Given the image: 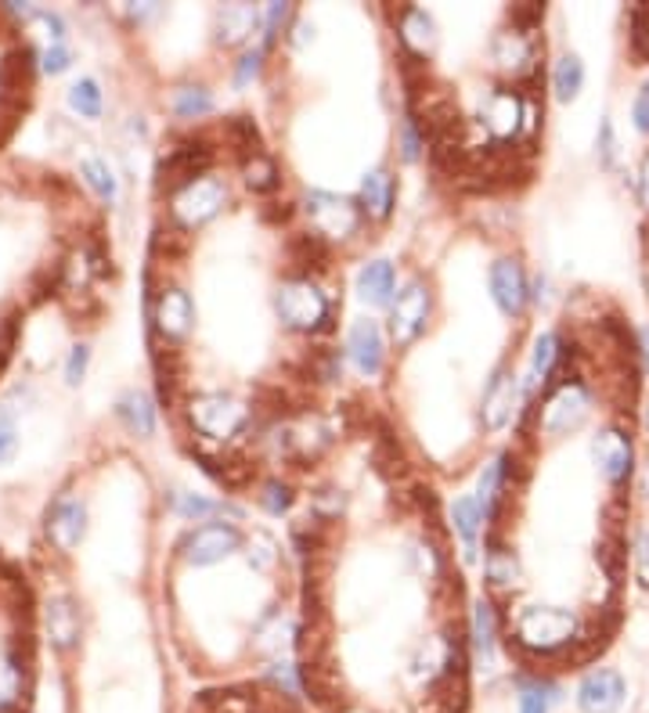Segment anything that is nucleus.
<instances>
[{"mask_svg": "<svg viewBox=\"0 0 649 713\" xmlns=\"http://www.w3.org/2000/svg\"><path fill=\"white\" fill-rule=\"evenodd\" d=\"M18 450V429L11 422V415H0V466H8Z\"/></svg>", "mask_w": 649, "mask_h": 713, "instance_id": "nucleus-40", "label": "nucleus"}, {"mask_svg": "<svg viewBox=\"0 0 649 713\" xmlns=\"http://www.w3.org/2000/svg\"><path fill=\"white\" fill-rule=\"evenodd\" d=\"M155 332H160L166 343H181V339L192 335L195 328V303L184 289H163L160 300H155Z\"/></svg>", "mask_w": 649, "mask_h": 713, "instance_id": "nucleus-12", "label": "nucleus"}, {"mask_svg": "<svg viewBox=\"0 0 649 713\" xmlns=\"http://www.w3.org/2000/svg\"><path fill=\"white\" fill-rule=\"evenodd\" d=\"M591 458H596L599 472L607 475L610 483H624L632 472V440L621 433V429H602V433L591 440Z\"/></svg>", "mask_w": 649, "mask_h": 713, "instance_id": "nucleus-17", "label": "nucleus"}, {"mask_svg": "<svg viewBox=\"0 0 649 713\" xmlns=\"http://www.w3.org/2000/svg\"><path fill=\"white\" fill-rule=\"evenodd\" d=\"M451 523H455V534L462 537V545H466V559H473L480 526H484V505H480L476 497H458L451 508Z\"/></svg>", "mask_w": 649, "mask_h": 713, "instance_id": "nucleus-24", "label": "nucleus"}, {"mask_svg": "<svg viewBox=\"0 0 649 713\" xmlns=\"http://www.w3.org/2000/svg\"><path fill=\"white\" fill-rule=\"evenodd\" d=\"M646 425H649V404H646Z\"/></svg>", "mask_w": 649, "mask_h": 713, "instance_id": "nucleus-50", "label": "nucleus"}, {"mask_svg": "<svg viewBox=\"0 0 649 713\" xmlns=\"http://www.w3.org/2000/svg\"><path fill=\"white\" fill-rule=\"evenodd\" d=\"M585 87V65H581L577 54H563L552 69V90L559 101H574Z\"/></svg>", "mask_w": 649, "mask_h": 713, "instance_id": "nucleus-29", "label": "nucleus"}, {"mask_svg": "<svg viewBox=\"0 0 649 713\" xmlns=\"http://www.w3.org/2000/svg\"><path fill=\"white\" fill-rule=\"evenodd\" d=\"M581 620L570 609L559 606H531L512 620V638L523 652L534 655V660H556V655H567L570 663H577L581 652Z\"/></svg>", "mask_w": 649, "mask_h": 713, "instance_id": "nucleus-1", "label": "nucleus"}, {"mask_svg": "<svg viewBox=\"0 0 649 713\" xmlns=\"http://www.w3.org/2000/svg\"><path fill=\"white\" fill-rule=\"evenodd\" d=\"M639 199H642V206L649 209V155L642 158V174H639Z\"/></svg>", "mask_w": 649, "mask_h": 713, "instance_id": "nucleus-47", "label": "nucleus"}, {"mask_svg": "<svg viewBox=\"0 0 649 713\" xmlns=\"http://www.w3.org/2000/svg\"><path fill=\"white\" fill-rule=\"evenodd\" d=\"M397 33H400V48H405L411 59L427 62L430 54L436 51V22L422 8H405V11H400Z\"/></svg>", "mask_w": 649, "mask_h": 713, "instance_id": "nucleus-19", "label": "nucleus"}, {"mask_svg": "<svg viewBox=\"0 0 649 713\" xmlns=\"http://www.w3.org/2000/svg\"><path fill=\"white\" fill-rule=\"evenodd\" d=\"M260 501H264V508H267L271 515H282V512H289V508H293V486L282 483V480H267Z\"/></svg>", "mask_w": 649, "mask_h": 713, "instance_id": "nucleus-35", "label": "nucleus"}, {"mask_svg": "<svg viewBox=\"0 0 649 713\" xmlns=\"http://www.w3.org/2000/svg\"><path fill=\"white\" fill-rule=\"evenodd\" d=\"M394 289H397V270L386 259H372L357 275V296L368 307H394Z\"/></svg>", "mask_w": 649, "mask_h": 713, "instance_id": "nucleus-20", "label": "nucleus"}, {"mask_svg": "<svg viewBox=\"0 0 649 713\" xmlns=\"http://www.w3.org/2000/svg\"><path fill=\"white\" fill-rule=\"evenodd\" d=\"M422 144H427V141L419 138L416 119H405V123H400V155H405L408 163H416L419 152H422Z\"/></svg>", "mask_w": 649, "mask_h": 713, "instance_id": "nucleus-42", "label": "nucleus"}, {"mask_svg": "<svg viewBox=\"0 0 649 713\" xmlns=\"http://www.w3.org/2000/svg\"><path fill=\"white\" fill-rule=\"evenodd\" d=\"M495 634H498V620H495V606L491 602H476L473 609V645L480 655L491 663L495 660Z\"/></svg>", "mask_w": 649, "mask_h": 713, "instance_id": "nucleus-31", "label": "nucleus"}, {"mask_svg": "<svg viewBox=\"0 0 649 713\" xmlns=\"http://www.w3.org/2000/svg\"><path fill=\"white\" fill-rule=\"evenodd\" d=\"M33 87V54L22 48V51H11L4 62H0V90L8 94H26Z\"/></svg>", "mask_w": 649, "mask_h": 713, "instance_id": "nucleus-28", "label": "nucleus"}, {"mask_svg": "<svg viewBox=\"0 0 649 713\" xmlns=\"http://www.w3.org/2000/svg\"><path fill=\"white\" fill-rule=\"evenodd\" d=\"M264 48H253V51H245L242 54V62H239V73H234V84L239 87H245L250 79H256L260 76V65H264Z\"/></svg>", "mask_w": 649, "mask_h": 713, "instance_id": "nucleus-41", "label": "nucleus"}, {"mask_svg": "<svg viewBox=\"0 0 649 713\" xmlns=\"http://www.w3.org/2000/svg\"><path fill=\"white\" fill-rule=\"evenodd\" d=\"M512 404H517V375H512L509 365H498L484 390V400H480V422H484L487 433L506 429L512 418Z\"/></svg>", "mask_w": 649, "mask_h": 713, "instance_id": "nucleus-15", "label": "nucleus"}, {"mask_svg": "<svg viewBox=\"0 0 649 713\" xmlns=\"http://www.w3.org/2000/svg\"><path fill=\"white\" fill-rule=\"evenodd\" d=\"M632 116H635V127H639L642 133H649V79H646V84H642L639 98H635V109H632Z\"/></svg>", "mask_w": 649, "mask_h": 713, "instance_id": "nucleus-45", "label": "nucleus"}, {"mask_svg": "<svg viewBox=\"0 0 649 713\" xmlns=\"http://www.w3.org/2000/svg\"><path fill=\"white\" fill-rule=\"evenodd\" d=\"M346 357H351V365L368 379L383 371L386 343H383V328H379V321H372V317L354 321L351 335H346Z\"/></svg>", "mask_w": 649, "mask_h": 713, "instance_id": "nucleus-14", "label": "nucleus"}, {"mask_svg": "<svg viewBox=\"0 0 649 713\" xmlns=\"http://www.w3.org/2000/svg\"><path fill=\"white\" fill-rule=\"evenodd\" d=\"M116 411H119L123 422H127V429L133 436H152L155 433V407L149 400V393H141V390L123 393Z\"/></svg>", "mask_w": 649, "mask_h": 713, "instance_id": "nucleus-26", "label": "nucleus"}, {"mask_svg": "<svg viewBox=\"0 0 649 713\" xmlns=\"http://www.w3.org/2000/svg\"><path fill=\"white\" fill-rule=\"evenodd\" d=\"M480 123H484L491 141L512 144L523 130H534V109L523 90L498 87L480 101Z\"/></svg>", "mask_w": 649, "mask_h": 713, "instance_id": "nucleus-4", "label": "nucleus"}, {"mask_svg": "<svg viewBox=\"0 0 649 713\" xmlns=\"http://www.w3.org/2000/svg\"><path fill=\"white\" fill-rule=\"evenodd\" d=\"M599 152H602V163L613 166V152H618V149H613V127H610V123H602V127H599Z\"/></svg>", "mask_w": 649, "mask_h": 713, "instance_id": "nucleus-46", "label": "nucleus"}, {"mask_svg": "<svg viewBox=\"0 0 649 713\" xmlns=\"http://www.w3.org/2000/svg\"><path fill=\"white\" fill-rule=\"evenodd\" d=\"M177 512H181L184 519H206V515H214V512H220V505L217 501H206V497H195V494H181V501H177Z\"/></svg>", "mask_w": 649, "mask_h": 713, "instance_id": "nucleus-39", "label": "nucleus"}, {"mask_svg": "<svg viewBox=\"0 0 649 713\" xmlns=\"http://www.w3.org/2000/svg\"><path fill=\"white\" fill-rule=\"evenodd\" d=\"M520 581V562L517 555H512L509 548H501L495 537H491V551H487V584L495 587V591H512Z\"/></svg>", "mask_w": 649, "mask_h": 713, "instance_id": "nucleus-27", "label": "nucleus"}, {"mask_svg": "<svg viewBox=\"0 0 649 713\" xmlns=\"http://www.w3.org/2000/svg\"><path fill=\"white\" fill-rule=\"evenodd\" d=\"M545 411H542V429L545 436H567L581 429V422L591 411V393L585 382L577 379H559L552 393L545 396Z\"/></svg>", "mask_w": 649, "mask_h": 713, "instance_id": "nucleus-7", "label": "nucleus"}, {"mask_svg": "<svg viewBox=\"0 0 649 713\" xmlns=\"http://www.w3.org/2000/svg\"><path fill=\"white\" fill-rule=\"evenodd\" d=\"M487 285H491V300L495 307L506 314V317H520L527 310V275H523L520 259H495L491 264V275H487Z\"/></svg>", "mask_w": 649, "mask_h": 713, "instance_id": "nucleus-11", "label": "nucleus"}, {"mask_svg": "<svg viewBox=\"0 0 649 713\" xmlns=\"http://www.w3.org/2000/svg\"><path fill=\"white\" fill-rule=\"evenodd\" d=\"M260 29V11L253 4H224L217 15V40L224 48H234V43H245L250 33Z\"/></svg>", "mask_w": 649, "mask_h": 713, "instance_id": "nucleus-22", "label": "nucleus"}, {"mask_svg": "<svg viewBox=\"0 0 649 713\" xmlns=\"http://www.w3.org/2000/svg\"><path fill=\"white\" fill-rule=\"evenodd\" d=\"M84 530H87V505L73 494L59 497L48 512V540L51 545L59 551H73L84 540Z\"/></svg>", "mask_w": 649, "mask_h": 713, "instance_id": "nucleus-16", "label": "nucleus"}, {"mask_svg": "<svg viewBox=\"0 0 649 713\" xmlns=\"http://www.w3.org/2000/svg\"><path fill=\"white\" fill-rule=\"evenodd\" d=\"M174 112L181 119H203L214 112V98H209L206 87H181L174 94Z\"/></svg>", "mask_w": 649, "mask_h": 713, "instance_id": "nucleus-32", "label": "nucleus"}, {"mask_svg": "<svg viewBox=\"0 0 649 713\" xmlns=\"http://www.w3.org/2000/svg\"><path fill=\"white\" fill-rule=\"evenodd\" d=\"M548 692H552V685L542 682V674H538L531 685H523V692H520V713H548V699H552Z\"/></svg>", "mask_w": 649, "mask_h": 713, "instance_id": "nucleus-36", "label": "nucleus"}, {"mask_svg": "<svg viewBox=\"0 0 649 713\" xmlns=\"http://www.w3.org/2000/svg\"><path fill=\"white\" fill-rule=\"evenodd\" d=\"M491 59H495L498 73L509 79H531L538 76V43L527 29H501L495 43H491Z\"/></svg>", "mask_w": 649, "mask_h": 713, "instance_id": "nucleus-10", "label": "nucleus"}, {"mask_svg": "<svg viewBox=\"0 0 649 713\" xmlns=\"http://www.w3.org/2000/svg\"><path fill=\"white\" fill-rule=\"evenodd\" d=\"M242 530L234 523H203L195 530H188L181 540V555L192 565H217L228 555L242 548Z\"/></svg>", "mask_w": 649, "mask_h": 713, "instance_id": "nucleus-9", "label": "nucleus"}, {"mask_svg": "<svg viewBox=\"0 0 649 713\" xmlns=\"http://www.w3.org/2000/svg\"><path fill=\"white\" fill-rule=\"evenodd\" d=\"M224 202H228V188H224V180L206 174V177L192 180L188 188L174 191L170 217L181 231H199L224 209Z\"/></svg>", "mask_w": 649, "mask_h": 713, "instance_id": "nucleus-6", "label": "nucleus"}, {"mask_svg": "<svg viewBox=\"0 0 649 713\" xmlns=\"http://www.w3.org/2000/svg\"><path fill=\"white\" fill-rule=\"evenodd\" d=\"M69 105L80 112L84 119H98L102 116V87H98L94 79H80V84H73L69 90Z\"/></svg>", "mask_w": 649, "mask_h": 713, "instance_id": "nucleus-34", "label": "nucleus"}, {"mask_svg": "<svg viewBox=\"0 0 649 713\" xmlns=\"http://www.w3.org/2000/svg\"><path fill=\"white\" fill-rule=\"evenodd\" d=\"M209 158H214V155H209L206 149H192V144H188V149H174L160 163V184L163 188H174V191L188 188L192 180L206 177Z\"/></svg>", "mask_w": 649, "mask_h": 713, "instance_id": "nucleus-18", "label": "nucleus"}, {"mask_svg": "<svg viewBox=\"0 0 649 713\" xmlns=\"http://www.w3.org/2000/svg\"><path fill=\"white\" fill-rule=\"evenodd\" d=\"M245 184H250L253 191H275L278 184H282L275 158L264 155V152H256V155L245 158Z\"/></svg>", "mask_w": 649, "mask_h": 713, "instance_id": "nucleus-33", "label": "nucleus"}, {"mask_svg": "<svg viewBox=\"0 0 649 713\" xmlns=\"http://www.w3.org/2000/svg\"><path fill=\"white\" fill-rule=\"evenodd\" d=\"M80 177L87 180V184L94 188V195H98V199L116 202V195H119V184H116V174H112V169H109L105 158L87 155L84 163H80Z\"/></svg>", "mask_w": 649, "mask_h": 713, "instance_id": "nucleus-30", "label": "nucleus"}, {"mask_svg": "<svg viewBox=\"0 0 649 713\" xmlns=\"http://www.w3.org/2000/svg\"><path fill=\"white\" fill-rule=\"evenodd\" d=\"M188 422L209 444H228L250 425V407L231 393H199L188 400Z\"/></svg>", "mask_w": 649, "mask_h": 713, "instance_id": "nucleus-3", "label": "nucleus"}, {"mask_svg": "<svg viewBox=\"0 0 649 713\" xmlns=\"http://www.w3.org/2000/svg\"><path fill=\"white\" fill-rule=\"evenodd\" d=\"M250 562L256 565V570H271V565L278 562V545H275V537H267V534H256L253 540H250Z\"/></svg>", "mask_w": 649, "mask_h": 713, "instance_id": "nucleus-37", "label": "nucleus"}, {"mask_svg": "<svg viewBox=\"0 0 649 713\" xmlns=\"http://www.w3.org/2000/svg\"><path fill=\"white\" fill-rule=\"evenodd\" d=\"M357 206L368 220H386L390 209H394V177L386 169H372L361 180V191H357Z\"/></svg>", "mask_w": 649, "mask_h": 713, "instance_id": "nucleus-21", "label": "nucleus"}, {"mask_svg": "<svg viewBox=\"0 0 649 713\" xmlns=\"http://www.w3.org/2000/svg\"><path fill=\"white\" fill-rule=\"evenodd\" d=\"M48 634L59 649H73L80 641V613L69 598H51L48 602Z\"/></svg>", "mask_w": 649, "mask_h": 713, "instance_id": "nucleus-23", "label": "nucleus"}, {"mask_svg": "<svg viewBox=\"0 0 649 713\" xmlns=\"http://www.w3.org/2000/svg\"><path fill=\"white\" fill-rule=\"evenodd\" d=\"M304 209H307L310 231H315L321 242H346V238H354L365 217L357 199L335 195V191H310Z\"/></svg>", "mask_w": 649, "mask_h": 713, "instance_id": "nucleus-5", "label": "nucleus"}, {"mask_svg": "<svg viewBox=\"0 0 649 713\" xmlns=\"http://www.w3.org/2000/svg\"><path fill=\"white\" fill-rule=\"evenodd\" d=\"M624 696H628V685L618 671H599L585 674V682L577 685V710L581 713H618L624 706Z\"/></svg>", "mask_w": 649, "mask_h": 713, "instance_id": "nucleus-13", "label": "nucleus"}, {"mask_svg": "<svg viewBox=\"0 0 649 713\" xmlns=\"http://www.w3.org/2000/svg\"><path fill=\"white\" fill-rule=\"evenodd\" d=\"M639 346H642V357H646V371H649V324L639 332Z\"/></svg>", "mask_w": 649, "mask_h": 713, "instance_id": "nucleus-49", "label": "nucleus"}, {"mask_svg": "<svg viewBox=\"0 0 649 713\" xmlns=\"http://www.w3.org/2000/svg\"><path fill=\"white\" fill-rule=\"evenodd\" d=\"M275 314L289 332L315 335L329 328L332 303L310 278H289L282 289L275 292Z\"/></svg>", "mask_w": 649, "mask_h": 713, "instance_id": "nucleus-2", "label": "nucleus"}, {"mask_svg": "<svg viewBox=\"0 0 649 713\" xmlns=\"http://www.w3.org/2000/svg\"><path fill=\"white\" fill-rule=\"evenodd\" d=\"M559 335L556 332H545L538 335V343H534V354H531V371H527V393H538V386H545L548 379H552V371L559 365Z\"/></svg>", "mask_w": 649, "mask_h": 713, "instance_id": "nucleus-25", "label": "nucleus"}, {"mask_svg": "<svg viewBox=\"0 0 649 713\" xmlns=\"http://www.w3.org/2000/svg\"><path fill=\"white\" fill-rule=\"evenodd\" d=\"M43 69H48V73H65V69H69V48H65V43H51L48 54H43Z\"/></svg>", "mask_w": 649, "mask_h": 713, "instance_id": "nucleus-44", "label": "nucleus"}, {"mask_svg": "<svg viewBox=\"0 0 649 713\" xmlns=\"http://www.w3.org/2000/svg\"><path fill=\"white\" fill-rule=\"evenodd\" d=\"M87 360H91V349H87V346H73L69 365H65V382H69V386H80V382H84Z\"/></svg>", "mask_w": 649, "mask_h": 713, "instance_id": "nucleus-43", "label": "nucleus"}, {"mask_svg": "<svg viewBox=\"0 0 649 713\" xmlns=\"http://www.w3.org/2000/svg\"><path fill=\"white\" fill-rule=\"evenodd\" d=\"M289 15H293V11H289V4H267V15H264V43H260L264 51L271 48V40L278 37V33H282V26L289 22Z\"/></svg>", "mask_w": 649, "mask_h": 713, "instance_id": "nucleus-38", "label": "nucleus"}, {"mask_svg": "<svg viewBox=\"0 0 649 713\" xmlns=\"http://www.w3.org/2000/svg\"><path fill=\"white\" fill-rule=\"evenodd\" d=\"M635 548H639V565H642V570H649V530H642L639 545H635Z\"/></svg>", "mask_w": 649, "mask_h": 713, "instance_id": "nucleus-48", "label": "nucleus"}, {"mask_svg": "<svg viewBox=\"0 0 649 713\" xmlns=\"http://www.w3.org/2000/svg\"><path fill=\"white\" fill-rule=\"evenodd\" d=\"M433 314V292L422 278H411L405 289L397 292L394 307H390V332L400 346L416 343V339L427 332Z\"/></svg>", "mask_w": 649, "mask_h": 713, "instance_id": "nucleus-8", "label": "nucleus"}]
</instances>
